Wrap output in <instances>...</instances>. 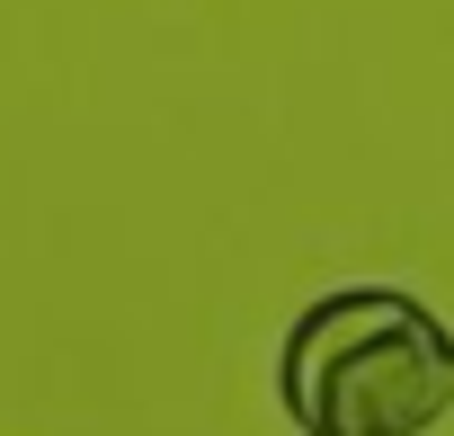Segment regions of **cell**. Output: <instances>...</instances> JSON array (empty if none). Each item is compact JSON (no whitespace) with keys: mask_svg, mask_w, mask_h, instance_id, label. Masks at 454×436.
I'll return each instance as SVG.
<instances>
[{"mask_svg":"<svg viewBox=\"0 0 454 436\" xmlns=\"http://www.w3.org/2000/svg\"><path fill=\"white\" fill-rule=\"evenodd\" d=\"M277 401L303 436H427L454 409V330L410 285H330L277 347Z\"/></svg>","mask_w":454,"mask_h":436,"instance_id":"obj_1","label":"cell"}]
</instances>
